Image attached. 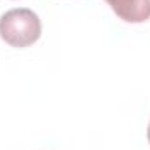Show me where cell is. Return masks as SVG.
Masks as SVG:
<instances>
[{
  "label": "cell",
  "mask_w": 150,
  "mask_h": 150,
  "mask_svg": "<svg viewBox=\"0 0 150 150\" xmlns=\"http://www.w3.org/2000/svg\"><path fill=\"white\" fill-rule=\"evenodd\" d=\"M42 35V23L30 9H11L0 18V37L12 47H28Z\"/></svg>",
  "instance_id": "6da1fadb"
},
{
  "label": "cell",
  "mask_w": 150,
  "mask_h": 150,
  "mask_svg": "<svg viewBox=\"0 0 150 150\" xmlns=\"http://www.w3.org/2000/svg\"><path fill=\"white\" fill-rule=\"evenodd\" d=\"M112 11L127 23H143L150 19V0H107Z\"/></svg>",
  "instance_id": "7a4b0ae2"
},
{
  "label": "cell",
  "mask_w": 150,
  "mask_h": 150,
  "mask_svg": "<svg viewBox=\"0 0 150 150\" xmlns=\"http://www.w3.org/2000/svg\"><path fill=\"white\" fill-rule=\"evenodd\" d=\"M147 138H149V143H150V124H149V131H147Z\"/></svg>",
  "instance_id": "3957f363"
}]
</instances>
